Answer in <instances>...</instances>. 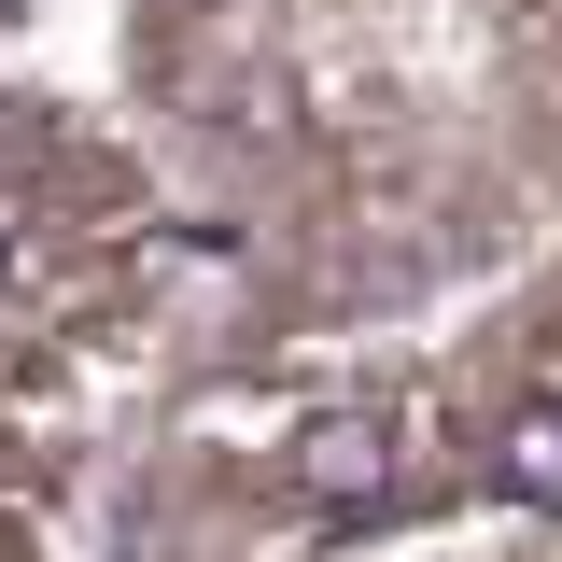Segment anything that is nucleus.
<instances>
[{"mask_svg": "<svg viewBox=\"0 0 562 562\" xmlns=\"http://www.w3.org/2000/svg\"><path fill=\"white\" fill-rule=\"evenodd\" d=\"M239 562H281V549H239Z\"/></svg>", "mask_w": 562, "mask_h": 562, "instance_id": "obj_3", "label": "nucleus"}, {"mask_svg": "<svg viewBox=\"0 0 562 562\" xmlns=\"http://www.w3.org/2000/svg\"><path fill=\"white\" fill-rule=\"evenodd\" d=\"M183 338V211L113 99H0V562H127V450Z\"/></svg>", "mask_w": 562, "mask_h": 562, "instance_id": "obj_2", "label": "nucleus"}, {"mask_svg": "<svg viewBox=\"0 0 562 562\" xmlns=\"http://www.w3.org/2000/svg\"><path fill=\"white\" fill-rule=\"evenodd\" d=\"M113 113L183 211L127 562L394 535L562 394V0H127Z\"/></svg>", "mask_w": 562, "mask_h": 562, "instance_id": "obj_1", "label": "nucleus"}]
</instances>
